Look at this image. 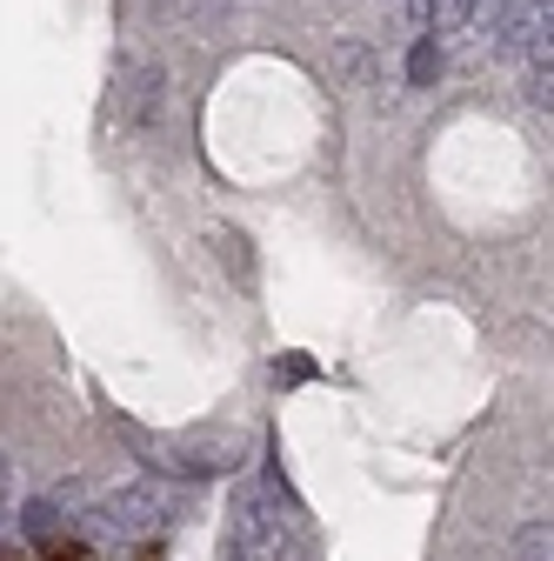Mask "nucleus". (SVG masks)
Wrapping results in <instances>:
<instances>
[{"label": "nucleus", "mask_w": 554, "mask_h": 561, "mask_svg": "<svg viewBox=\"0 0 554 561\" xmlns=\"http://www.w3.org/2000/svg\"><path fill=\"white\" fill-rule=\"evenodd\" d=\"M474 14H481V0H428V27L435 34H461Z\"/></svg>", "instance_id": "20e7f679"}, {"label": "nucleus", "mask_w": 554, "mask_h": 561, "mask_svg": "<svg viewBox=\"0 0 554 561\" xmlns=\"http://www.w3.org/2000/svg\"><path fill=\"white\" fill-rule=\"evenodd\" d=\"M528 107L554 114V67H534V75H528Z\"/></svg>", "instance_id": "1a4fd4ad"}, {"label": "nucleus", "mask_w": 554, "mask_h": 561, "mask_svg": "<svg viewBox=\"0 0 554 561\" xmlns=\"http://www.w3.org/2000/svg\"><path fill=\"white\" fill-rule=\"evenodd\" d=\"M534 67H554V27L534 34Z\"/></svg>", "instance_id": "9b49d317"}, {"label": "nucleus", "mask_w": 554, "mask_h": 561, "mask_svg": "<svg viewBox=\"0 0 554 561\" xmlns=\"http://www.w3.org/2000/svg\"><path fill=\"white\" fill-rule=\"evenodd\" d=\"M515 561H554V528L547 522H528L515 535Z\"/></svg>", "instance_id": "39448f33"}, {"label": "nucleus", "mask_w": 554, "mask_h": 561, "mask_svg": "<svg viewBox=\"0 0 554 561\" xmlns=\"http://www.w3.org/2000/svg\"><path fill=\"white\" fill-rule=\"evenodd\" d=\"M215 248H221V261H228L241 280L254 274V254H247V234H241V228H221V234H215Z\"/></svg>", "instance_id": "423d86ee"}, {"label": "nucleus", "mask_w": 554, "mask_h": 561, "mask_svg": "<svg viewBox=\"0 0 554 561\" xmlns=\"http://www.w3.org/2000/svg\"><path fill=\"white\" fill-rule=\"evenodd\" d=\"M228 561H308V548L295 535V515L281 508V488H247L234 502Z\"/></svg>", "instance_id": "f257e3e1"}, {"label": "nucleus", "mask_w": 554, "mask_h": 561, "mask_svg": "<svg viewBox=\"0 0 554 561\" xmlns=\"http://www.w3.org/2000/svg\"><path fill=\"white\" fill-rule=\"evenodd\" d=\"M168 522H174V495H168L161 481H134V488H120V495L101 502V528L120 535V541H134V535H161Z\"/></svg>", "instance_id": "f03ea898"}, {"label": "nucleus", "mask_w": 554, "mask_h": 561, "mask_svg": "<svg viewBox=\"0 0 554 561\" xmlns=\"http://www.w3.org/2000/svg\"><path fill=\"white\" fill-rule=\"evenodd\" d=\"M308 375H314V362H308V355H295V362L274 368V381H308Z\"/></svg>", "instance_id": "9d476101"}, {"label": "nucleus", "mask_w": 554, "mask_h": 561, "mask_svg": "<svg viewBox=\"0 0 554 561\" xmlns=\"http://www.w3.org/2000/svg\"><path fill=\"white\" fill-rule=\"evenodd\" d=\"M435 75H441V47L422 41V47L407 54V81H414V88H435Z\"/></svg>", "instance_id": "6e6552de"}, {"label": "nucleus", "mask_w": 554, "mask_h": 561, "mask_svg": "<svg viewBox=\"0 0 554 561\" xmlns=\"http://www.w3.org/2000/svg\"><path fill=\"white\" fill-rule=\"evenodd\" d=\"M21 528H27V541H54V535H60V508H54V502H27Z\"/></svg>", "instance_id": "0eeeda50"}, {"label": "nucleus", "mask_w": 554, "mask_h": 561, "mask_svg": "<svg viewBox=\"0 0 554 561\" xmlns=\"http://www.w3.org/2000/svg\"><path fill=\"white\" fill-rule=\"evenodd\" d=\"M534 34H541V0H501L495 41L501 47H534Z\"/></svg>", "instance_id": "7ed1b4c3"}]
</instances>
